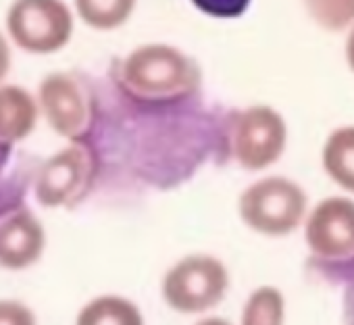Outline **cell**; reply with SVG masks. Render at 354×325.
<instances>
[{
	"label": "cell",
	"instance_id": "7",
	"mask_svg": "<svg viewBox=\"0 0 354 325\" xmlns=\"http://www.w3.org/2000/svg\"><path fill=\"white\" fill-rule=\"evenodd\" d=\"M40 115L48 127L67 140L80 138L90 121V109L82 86L69 73H48L38 86Z\"/></svg>",
	"mask_w": 354,
	"mask_h": 325
},
{
	"label": "cell",
	"instance_id": "13",
	"mask_svg": "<svg viewBox=\"0 0 354 325\" xmlns=\"http://www.w3.org/2000/svg\"><path fill=\"white\" fill-rule=\"evenodd\" d=\"M138 0H73L77 17L96 32H113L136 13Z\"/></svg>",
	"mask_w": 354,
	"mask_h": 325
},
{
	"label": "cell",
	"instance_id": "8",
	"mask_svg": "<svg viewBox=\"0 0 354 325\" xmlns=\"http://www.w3.org/2000/svg\"><path fill=\"white\" fill-rule=\"evenodd\" d=\"M88 169H90V154L82 144H71L55 152L38 169L34 182L36 201L46 209H57L67 205L77 194L84 180L88 178Z\"/></svg>",
	"mask_w": 354,
	"mask_h": 325
},
{
	"label": "cell",
	"instance_id": "9",
	"mask_svg": "<svg viewBox=\"0 0 354 325\" xmlns=\"http://www.w3.org/2000/svg\"><path fill=\"white\" fill-rule=\"evenodd\" d=\"M44 248V225L30 211H17L0 221V267L11 271L28 269L40 261Z\"/></svg>",
	"mask_w": 354,
	"mask_h": 325
},
{
	"label": "cell",
	"instance_id": "11",
	"mask_svg": "<svg viewBox=\"0 0 354 325\" xmlns=\"http://www.w3.org/2000/svg\"><path fill=\"white\" fill-rule=\"evenodd\" d=\"M321 162L333 184L354 194V125H339L327 136Z\"/></svg>",
	"mask_w": 354,
	"mask_h": 325
},
{
	"label": "cell",
	"instance_id": "19",
	"mask_svg": "<svg viewBox=\"0 0 354 325\" xmlns=\"http://www.w3.org/2000/svg\"><path fill=\"white\" fill-rule=\"evenodd\" d=\"M344 57L348 69L354 73V28L346 32V42H344Z\"/></svg>",
	"mask_w": 354,
	"mask_h": 325
},
{
	"label": "cell",
	"instance_id": "4",
	"mask_svg": "<svg viewBox=\"0 0 354 325\" xmlns=\"http://www.w3.org/2000/svg\"><path fill=\"white\" fill-rule=\"evenodd\" d=\"M5 26L17 48L30 55H53L71 42L75 15L65 0H13Z\"/></svg>",
	"mask_w": 354,
	"mask_h": 325
},
{
	"label": "cell",
	"instance_id": "14",
	"mask_svg": "<svg viewBox=\"0 0 354 325\" xmlns=\"http://www.w3.org/2000/svg\"><path fill=\"white\" fill-rule=\"evenodd\" d=\"M286 296L275 286H259L242 306L240 325H286Z\"/></svg>",
	"mask_w": 354,
	"mask_h": 325
},
{
	"label": "cell",
	"instance_id": "6",
	"mask_svg": "<svg viewBox=\"0 0 354 325\" xmlns=\"http://www.w3.org/2000/svg\"><path fill=\"white\" fill-rule=\"evenodd\" d=\"M304 240L321 259H346L354 254V201L327 196L315 205L304 221Z\"/></svg>",
	"mask_w": 354,
	"mask_h": 325
},
{
	"label": "cell",
	"instance_id": "18",
	"mask_svg": "<svg viewBox=\"0 0 354 325\" xmlns=\"http://www.w3.org/2000/svg\"><path fill=\"white\" fill-rule=\"evenodd\" d=\"M11 63H13V55H11V46L9 40L5 38V34L0 32V84H3L11 71Z\"/></svg>",
	"mask_w": 354,
	"mask_h": 325
},
{
	"label": "cell",
	"instance_id": "15",
	"mask_svg": "<svg viewBox=\"0 0 354 325\" xmlns=\"http://www.w3.org/2000/svg\"><path fill=\"white\" fill-rule=\"evenodd\" d=\"M310 21L331 34L354 28V0H302Z\"/></svg>",
	"mask_w": 354,
	"mask_h": 325
},
{
	"label": "cell",
	"instance_id": "1",
	"mask_svg": "<svg viewBox=\"0 0 354 325\" xmlns=\"http://www.w3.org/2000/svg\"><path fill=\"white\" fill-rule=\"evenodd\" d=\"M121 80L131 98L144 104H175L201 88V67L173 44L150 42L133 48L121 67Z\"/></svg>",
	"mask_w": 354,
	"mask_h": 325
},
{
	"label": "cell",
	"instance_id": "20",
	"mask_svg": "<svg viewBox=\"0 0 354 325\" xmlns=\"http://www.w3.org/2000/svg\"><path fill=\"white\" fill-rule=\"evenodd\" d=\"M194 325H234V323L227 321V319H223V317H203Z\"/></svg>",
	"mask_w": 354,
	"mask_h": 325
},
{
	"label": "cell",
	"instance_id": "10",
	"mask_svg": "<svg viewBox=\"0 0 354 325\" xmlns=\"http://www.w3.org/2000/svg\"><path fill=\"white\" fill-rule=\"evenodd\" d=\"M40 117L38 98L21 86L0 84V142L15 144L32 136Z\"/></svg>",
	"mask_w": 354,
	"mask_h": 325
},
{
	"label": "cell",
	"instance_id": "12",
	"mask_svg": "<svg viewBox=\"0 0 354 325\" xmlns=\"http://www.w3.org/2000/svg\"><path fill=\"white\" fill-rule=\"evenodd\" d=\"M75 325H144L142 310L121 294H100L82 306Z\"/></svg>",
	"mask_w": 354,
	"mask_h": 325
},
{
	"label": "cell",
	"instance_id": "17",
	"mask_svg": "<svg viewBox=\"0 0 354 325\" xmlns=\"http://www.w3.org/2000/svg\"><path fill=\"white\" fill-rule=\"evenodd\" d=\"M0 325H38V319L28 304L0 298Z\"/></svg>",
	"mask_w": 354,
	"mask_h": 325
},
{
	"label": "cell",
	"instance_id": "2",
	"mask_svg": "<svg viewBox=\"0 0 354 325\" xmlns=\"http://www.w3.org/2000/svg\"><path fill=\"white\" fill-rule=\"evenodd\" d=\"M238 213L250 232L267 238H283L304 225L308 196L292 178L265 176L244 188Z\"/></svg>",
	"mask_w": 354,
	"mask_h": 325
},
{
	"label": "cell",
	"instance_id": "3",
	"mask_svg": "<svg viewBox=\"0 0 354 325\" xmlns=\"http://www.w3.org/2000/svg\"><path fill=\"white\" fill-rule=\"evenodd\" d=\"M230 288L225 263L213 254H188L175 261L162 277L160 294L180 315H203L223 302Z\"/></svg>",
	"mask_w": 354,
	"mask_h": 325
},
{
	"label": "cell",
	"instance_id": "16",
	"mask_svg": "<svg viewBox=\"0 0 354 325\" xmlns=\"http://www.w3.org/2000/svg\"><path fill=\"white\" fill-rule=\"evenodd\" d=\"M192 7L211 19H240L250 9L252 0H190Z\"/></svg>",
	"mask_w": 354,
	"mask_h": 325
},
{
	"label": "cell",
	"instance_id": "5",
	"mask_svg": "<svg viewBox=\"0 0 354 325\" xmlns=\"http://www.w3.org/2000/svg\"><path fill=\"white\" fill-rule=\"evenodd\" d=\"M288 121L269 104L242 109L232 125V156L246 171H265L286 154Z\"/></svg>",
	"mask_w": 354,
	"mask_h": 325
}]
</instances>
